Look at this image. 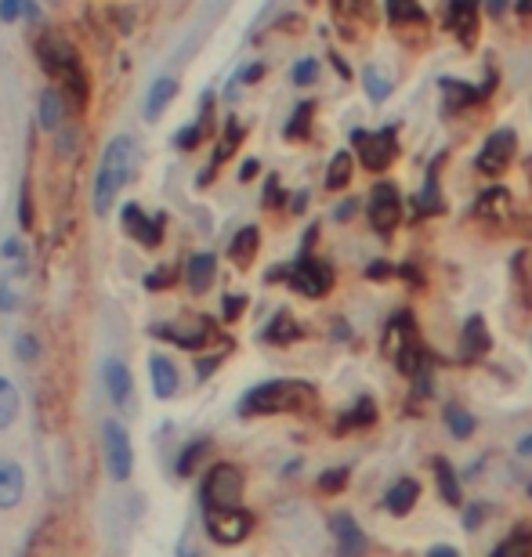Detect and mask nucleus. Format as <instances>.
Listing matches in <instances>:
<instances>
[{"label": "nucleus", "instance_id": "nucleus-1", "mask_svg": "<svg viewBox=\"0 0 532 557\" xmlns=\"http://www.w3.org/2000/svg\"><path fill=\"white\" fill-rule=\"evenodd\" d=\"M134 163H138V149H134V138L131 134H120L109 142L102 156V167H98V178H95V214L105 218L109 207H113L116 192L124 189L127 181L134 174Z\"/></svg>", "mask_w": 532, "mask_h": 557}, {"label": "nucleus", "instance_id": "nucleus-2", "mask_svg": "<svg viewBox=\"0 0 532 557\" xmlns=\"http://www.w3.org/2000/svg\"><path fill=\"white\" fill-rule=\"evenodd\" d=\"M315 398L312 384L304 380H268L257 384L254 391L243 395L239 402V416H276V413H297Z\"/></svg>", "mask_w": 532, "mask_h": 557}, {"label": "nucleus", "instance_id": "nucleus-3", "mask_svg": "<svg viewBox=\"0 0 532 557\" xmlns=\"http://www.w3.org/2000/svg\"><path fill=\"white\" fill-rule=\"evenodd\" d=\"M239 500H243V474H239V467H232V463H218V467L200 482L203 514L239 507Z\"/></svg>", "mask_w": 532, "mask_h": 557}, {"label": "nucleus", "instance_id": "nucleus-4", "mask_svg": "<svg viewBox=\"0 0 532 557\" xmlns=\"http://www.w3.org/2000/svg\"><path fill=\"white\" fill-rule=\"evenodd\" d=\"M37 58L51 76H62V80H69L73 87H80V55H76V48L66 37H58V33L40 37Z\"/></svg>", "mask_w": 532, "mask_h": 557}, {"label": "nucleus", "instance_id": "nucleus-5", "mask_svg": "<svg viewBox=\"0 0 532 557\" xmlns=\"http://www.w3.org/2000/svg\"><path fill=\"white\" fill-rule=\"evenodd\" d=\"M102 442H105V467H109V478H113V482H127L134 471V449H131L127 427L120 424V420H105Z\"/></svg>", "mask_w": 532, "mask_h": 557}, {"label": "nucleus", "instance_id": "nucleus-6", "mask_svg": "<svg viewBox=\"0 0 532 557\" xmlns=\"http://www.w3.org/2000/svg\"><path fill=\"white\" fill-rule=\"evenodd\" d=\"M352 145H355V152H359L362 167H370V170L391 167L395 156H399L395 127H388V131H352Z\"/></svg>", "mask_w": 532, "mask_h": 557}, {"label": "nucleus", "instance_id": "nucleus-7", "mask_svg": "<svg viewBox=\"0 0 532 557\" xmlns=\"http://www.w3.org/2000/svg\"><path fill=\"white\" fill-rule=\"evenodd\" d=\"M250 529H254V514L243 507H228V510L207 514V536L214 539V543H221V547L243 543V539L250 536Z\"/></svg>", "mask_w": 532, "mask_h": 557}, {"label": "nucleus", "instance_id": "nucleus-8", "mask_svg": "<svg viewBox=\"0 0 532 557\" xmlns=\"http://www.w3.org/2000/svg\"><path fill=\"white\" fill-rule=\"evenodd\" d=\"M370 225L377 228L380 236H391L402 221V196H399V185L395 181H380L373 185L370 192Z\"/></svg>", "mask_w": 532, "mask_h": 557}, {"label": "nucleus", "instance_id": "nucleus-9", "mask_svg": "<svg viewBox=\"0 0 532 557\" xmlns=\"http://www.w3.org/2000/svg\"><path fill=\"white\" fill-rule=\"evenodd\" d=\"M286 275H290V286H294L301 297H323L333 286V268L326 265V261H315L312 254L297 257V265L286 268Z\"/></svg>", "mask_w": 532, "mask_h": 557}, {"label": "nucleus", "instance_id": "nucleus-10", "mask_svg": "<svg viewBox=\"0 0 532 557\" xmlns=\"http://www.w3.org/2000/svg\"><path fill=\"white\" fill-rule=\"evenodd\" d=\"M514 149H518V138H514L511 127H504V131L489 134V142L482 145V152H478V174H485V178H496L500 170H507V163L514 160Z\"/></svg>", "mask_w": 532, "mask_h": 557}, {"label": "nucleus", "instance_id": "nucleus-11", "mask_svg": "<svg viewBox=\"0 0 532 557\" xmlns=\"http://www.w3.org/2000/svg\"><path fill=\"white\" fill-rule=\"evenodd\" d=\"M442 26H446L464 48H471L478 37V0H446Z\"/></svg>", "mask_w": 532, "mask_h": 557}, {"label": "nucleus", "instance_id": "nucleus-12", "mask_svg": "<svg viewBox=\"0 0 532 557\" xmlns=\"http://www.w3.org/2000/svg\"><path fill=\"white\" fill-rule=\"evenodd\" d=\"M330 529H333V539H337V554L341 557H366V550H370V539H366V532L359 529V521L352 518V514H333L330 518Z\"/></svg>", "mask_w": 532, "mask_h": 557}, {"label": "nucleus", "instance_id": "nucleus-13", "mask_svg": "<svg viewBox=\"0 0 532 557\" xmlns=\"http://www.w3.org/2000/svg\"><path fill=\"white\" fill-rule=\"evenodd\" d=\"M489 330H485V319L482 315H471L464 322V330H460V362H478L489 351Z\"/></svg>", "mask_w": 532, "mask_h": 557}, {"label": "nucleus", "instance_id": "nucleus-14", "mask_svg": "<svg viewBox=\"0 0 532 557\" xmlns=\"http://www.w3.org/2000/svg\"><path fill=\"white\" fill-rule=\"evenodd\" d=\"M26 492V474L15 460H0V510H11L22 503Z\"/></svg>", "mask_w": 532, "mask_h": 557}, {"label": "nucleus", "instance_id": "nucleus-15", "mask_svg": "<svg viewBox=\"0 0 532 557\" xmlns=\"http://www.w3.org/2000/svg\"><path fill=\"white\" fill-rule=\"evenodd\" d=\"M417 500H420V482H417V478H399V482L384 492V510H388V514H395V518H406L409 510L417 507Z\"/></svg>", "mask_w": 532, "mask_h": 557}, {"label": "nucleus", "instance_id": "nucleus-16", "mask_svg": "<svg viewBox=\"0 0 532 557\" xmlns=\"http://www.w3.org/2000/svg\"><path fill=\"white\" fill-rule=\"evenodd\" d=\"M163 221L167 218H145L142 207H134V203H127L124 207V225L127 232H131L134 239H142L145 246H160V236H163Z\"/></svg>", "mask_w": 532, "mask_h": 557}, {"label": "nucleus", "instance_id": "nucleus-17", "mask_svg": "<svg viewBox=\"0 0 532 557\" xmlns=\"http://www.w3.org/2000/svg\"><path fill=\"white\" fill-rule=\"evenodd\" d=\"M511 192L504 189V185H493V189H485L482 196H478L475 203V218H485V221H507L511 218Z\"/></svg>", "mask_w": 532, "mask_h": 557}, {"label": "nucleus", "instance_id": "nucleus-18", "mask_svg": "<svg viewBox=\"0 0 532 557\" xmlns=\"http://www.w3.org/2000/svg\"><path fill=\"white\" fill-rule=\"evenodd\" d=\"M377 424V406H373V398L362 395L348 413L337 416V427H333V435H352V431H366V427Z\"/></svg>", "mask_w": 532, "mask_h": 557}, {"label": "nucleus", "instance_id": "nucleus-19", "mask_svg": "<svg viewBox=\"0 0 532 557\" xmlns=\"http://www.w3.org/2000/svg\"><path fill=\"white\" fill-rule=\"evenodd\" d=\"M431 471H435V485H438V496L449 503V507H460L464 503V489H460V478H456L453 463L446 456H435L431 463Z\"/></svg>", "mask_w": 532, "mask_h": 557}, {"label": "nucleus", "instance_id": "nucleus-20", "mask_svg": "<svg viewBox=\"0 0 532 557\" xmlns=\"http://www.w3.org/2000/svg\"><path fill=\"white\" fill-rule=\"evenodd\" d=\"M493 91V80L485 87H471V84H460V80H442V95H446V109L456 113V109H464V105H475L482 102L485 95Z\"/></svg>", "mask_w": 532, "mask_h": 557}, {"label": "nucleus", "instance_id": "nucleus-21", "mask_svg": "<svg viewBox=\"0 0 532 557\" xmlns=\"http://www.w3.org/2000/svg\"><path fill=\"white\" fill-rule=\"evenodd\" d=\"M105 388H109V398H113L116 406H127V398L134 391V377L120 359L105 362Z\"/></svg>", "mask_w": 532, "mask_h": 557}, {"label": "nucleus", "instance_id": "nucleus-22", "mask_svg": "<svg viewBox=\"0 0 532 557\" xmlns=\"http://www.w3.org/2000/svg\"><path fill=\"white\" fill-rule=\"evenodd\" d=\"M214 275H218V257L214 254H192L189 257V265H185V279H189V286L196 293H203L210 283H214Z\"/></svg>", "mask_w": 532, "mask_h": 557}, {"label": "nucleus", "instance_id": "nucleus-23", "mask_svg": "<svg viewBox=\"0 0 532 557\" xmlns=\"http://www.w3.org/2000/svg\"><path fill=\"white\" fill-rule=\"evenodd\" d=\"M442 420H446V431L456 438V442H467V438L478 431L471 409H464L460 402H446V406H442Z\"/></svg>", "mask_w": 532, "mask_h": 557}, {"label": "nucleus", "instance_id": "nucleus-24", "mask_svg": "<svg viewBox=\"0 0 532 557\" xmlns=\"http://www.w3.org/2000/svg\"><path fill=\"white\" fill-rule=\"evenodd\" d=\"M149 369H152V391H156V398H171L178 391V366L171 359L156 355L149 362Z\"/></svg>", "mask_w": 532, "mask_h": 557}, {"label": "nucleus", "instance_id": "nucleus-25", "mask_svg": "<svg viewBox=\"0 0 532 557\" xmlns=\"http://www.w3.org/2000/svg\"><path fill=\"white\" fill-rule=\"evenodd\" d=\"M489 557H532V529L529 525H518L507 539H500Z\"/></svg>", "mask_w": 532, "mask_h": 557}, {"label": "nucleus", "instance_id": "nucleus-26", "mask_svg": "<svg viewBox=\"0 0 532 557\" xmlns=\"http://www.w3.org/2000/svg\"><path fill=\"white\" fill-rule=\"evenodd\" d=\"M174 95H178V80H174V76H160V80L152 84V91H149V102H145V116H149V120H160L163 105L171 102Z\"/></svg>", "mask_w": 532, "mask_h": 557}, {"label": "nucleus", "instance_id": "nucleus-27", "mask_svg": "<svg viewBox=\"0 0 532 557\" xmlns=\"http://www.w3.org/2000/svg\"><path fill=\"white\" fill-rule=\"evenodd\" d=\"M257 243H261L257 228H239L236 239H232V246H228V257H232L239 268H247L250 261H254V254H257Z\"/></svg>", "mask_w": 532, "mask_h": 557}, {"label": "nucleus", "instance_id": "nucleus-28", "mask_svg": "<svg viewBox=\"0 0 532 557\" xmlns=\"http://www.w3.org/2000/svg\"><path fill=\"white\" fill-rule=\"evenodd\" d=\"M384 11H388L391 26H406V22H424V8L420 0H384Z\"/></svg>", "mask_w": 532, "mask_h": 557}, {"label": "nucleus", "instance_id": "nucleus-29", "mask_svg": "<svg viewBox=\"0 0 532 557\" xmlns=\"http://www.w3.org/2000/svg\"><path fill=\"white\" fill-rule=\"evenodd\" d=\"M301 337V326L294 322V315L290 312H279L276 319L265 326V340L268 344H290V340Z\"/></svg>", "mask_w": 532, "mask_h": 557}, {"label": "nucleus", "instance_id": "nucleus-30", "mask_svg": "<svg viewBox=\"0 0 532 557\" xmlns=\"http://www.w3.org/2000/svg\"><path fill=\"white\" fill-rule=\"evenodd\" d=\"M352 170H355V160L352 152H337L330 160V170H326V189H348V181H352Z\"/></svg>", "mask_w": 532, "mask_h": 557}, {"label": "nucleus", "instance_id": "nucleus-31", "mask_svg": "<svg viewBox=\"0 0 532 557\" xmlns=\"http://www.w3.org/2000/svg\"><path fill=\"white\" fill-rule=\"evenodd\" d=\"M62 116H66L62 95H58V91H44V95H40V127H44V131H58V127H62Z\"/></svg>", "mask_w": 532, "mask_h": 557}, {"label": "nucleus", "instance_id": "nucleus-32", "mask_svg": "<svg viewBox=\"0 0 532 557\" xmlns=\"http://www.w3.org/2000/svg\"><path fill=\"white\" fill-rule=\"evenodd\" d=\"M15 416H19V391L11 380L0 377V431H8L15 424Z\"/></svg>", "mask_w": 532, "mask_h": 557}, {"label": "nucleus", "instance_id": "nucleus-33", "mask_svg": "<svg viewBox=\"0 0 532 557\" xmlns=\"http://www.w3.org/2000/svg\"><path fill=\"white\" fill-rule=\"evenodd\" d=\"M315 102H297V113L286 123V138H308V127H312Z\"/></svg>", "mask_w": 532, "mask_h": 557}, {"label": "nucleus", "instance_id": "nucleus-34", "mask_svg": "<svg viewBox=\"0 0 532 557\" xmlns=\"http://www.w3.org/2000/svg\"><path fill=\"white\" fill-rule=\"evenodd\" d=\"M348 478H352V467H333V471H323L319 474V489L323 492H344L348 489Z\"/></svg>", "mask_w": 532, "mask_h": 557}, {"label": "nucleus", "instance_id": "nucleus-35", "mask_svg": "<svg viewBox=\"0 0 532 557\" xmlns=\"http://www.w3.org/2000/svg\"><path fill=\"white\" fill-rule=\"evenodd\" d=\"M362 84H366V91H370V98H388L391 95V80H384V76L377 73V69H366V76H362Z\"/></svg>", "mask_w": 532, "mask_h": 557}, {"label": "nucleus", "instance_id": "nucleus-36", "mask_svg": "<svg viewBox=\"0 0 532 557\" xmlns=\"http://www.w3.org/2000/svg\"><path fill=\"white\" fill-rule=\"evenodd\" d=\"M0 15L4 19H19V15H29V19H37V8L29 4V0H0Z\"/></svg>", "mask_w": 532, "mask_h": 557}, {"label": "nucleus", "instance_id": "nucleus-37", "mask_svg": "<svg viewBox=\"0 0 532 557\" xmlns=\"http://www.w3.org/2000/svg\"><path fill=\"white\" fill-rule=\"evenodd\" d=\"M315 76H319V62H315V58H301V62L294 66V84L297 87L315 84Z\"/></svg>", "mask_w": 532, "mask_h": 557}, {"label": "nucleus", "instance_id": "nucleus-38", "mask_svg": "<svg viewBox=\"0 0 532 557\" xmlns=\"http://www.w3.org/2000/svg\"><path fill=\"white\" fill-rule=\"evenodd\" d=\"M203 449H207V442L185 445V453H181V460H178V474H192V467H196V460L203 456Z\"/></svg>", "mask_w": 532, "mask_h": 557}, {"label": "nucleus", "instance_id": "nucleus-39", "mask_svg": "<svg viewBox=\"0 0 532 557\" xmlns=\"http://www.w3.org/2000/svg\"><path fill=\"white\" fill-rule=\"evenodd\" d=\"M489 518V507L485 503H471V507L464 510V529L467 532H475V529H482V521Z\"/></svg>", "mask_w": 532, "mask_h": 557}, {"label": "nucleus", "instance_id": "nucleus-40", "mask_svg": "<svg viewBox=\"0 0 532 557\" xmlns=\"http://www.w3.org/2000/svg\"><path fill=\"white\" fill-rule=\"evenodd\" d=\"M15 355H19L22 362H37V340L29 337V333H22V337L15 340Z\"/></svg>", "mask_w": 532, "mask_h": 557}, {"label": "nucleus", "instance_id": "nucleus-41", "mask_svg": "<svg viewBox=\"0 0 532 557\" xmlns=\"http://www.w3.org/2000/svg\"><path fill=\"white\" fill-rule=\"evenodd\" d=\"M200 131H203L200 123H196V127H185V131H181V138H178V149H192V145H196V142L203 138Z\"/></svg>", "mask_w": 532, "mask_h": 557}, {"label": "nucleus", "instance_id": "nucleus-42", "mask_svg": "<svg viewBox=\"0 0 532 557\" xmlns=\"http://www.w3.org/2000/svg\"><path fill=\"white\" fill-rule=\"evenodd\" d=\"M391 272H395V268H391L388 261H373V265L366 268V275H370L373 283H384V279H388Z\"/></svg>", "mask_w": 532, "mask_h": 557}, {"label": "nucleus", "instance_id": "nucleus-43", "mask_svg": "<svg viewBox=\"0 0 532 557\" xmlns=\"http://www.w3.org/2000/svg\"><path fill=\"white\" fill-rule=\"evenodd\" d=\"M243 304H247V297H225V319H239Z\"/></svg>", "mask_w": 532, "mask_h": 557}, {"label": "nucleus", "instance_id": "nucleus-44", "mask_svg": "<svg viewBox=\"0 0 532 557\" xmlns=\"http://www.w3.org/2000/svg\"><path fill=\"white\" fill-rule=\"evenodd\" d=\"M355 210H359V203H355V199H348V203H341V207H337V214H333V218L337 221H348L355 214Z\"/></svg>", "mask_w": 532, "mask_h": 557}, {"label": "nucleus", "instance_id": "nucleus-45", "mask_svg": "<svg viewBox=\"0 0 532 557\" xmlns=\"http://www.w3.org/2000/svg\"><path fill=\"white\" fill-rule=\"evenodd\" d=\"M160 286H171V272H152L149 275V290H160Z\"/></svg>", "mask_w": 532, "mask_h": 557}, {"label": "nucleus", "instance_id": "nucleus-46", "mask_svg": "<svg viewBox=\"0 0 532 557\" xmlns=\"http://www.w3.org/2000/svg\"><path fill=\"white\" fill-rule=\"evenodd\" d=\"M518 456H522V460H532V431L518 438Z\"/></svg>", "mask_w": 532, "mask_h": 557}, {"label": "nucleus", "instance_id": "nucleus-47", "mask_svg": "<svg viewBox=\"0 0 532 557\" xmlns=\"http://www.w3.org/2000/svg\"><path fill=\"white\" fill-rule=\"evenodd\" d=\"M218 362H221V355H214V359H203L200 362V380H207L214 369H218Z\"/></svg>", "mask_w": 532, "mask_h": 557}, {"label": "nucleus", "instance_id": "nucleus-48", "mask_svg": "<svg viewBox=\"0 0 532 557\" xmlns=\"http://www.w3.org/2000/svg\"><path fill=\"white\" fill-rule=\"evenodd\" d=\"M428 557H460V550L446 547V543H438V547H431V550H428Z\"/></svg>", "mask_w": 532, "mask_h": 557}, {"label": "nucleus", "instance_id": "nucleus-49", "mask_svg": "<svg viewBox=\"0 0 532 557\" xmlns=\"http://www.w3.org/2000/svg\"><path fill=\"white\" fill-rule=\"evenodd\" d=\"M11 308H15V297H11V293L0 286V312H11Z\"/></svg>", "mask_w": 532, "mask_h": 557}, {"label": "nucleus", "instance_id": "nucleus-50", "mask_svg": "<svg viewBox=\"0 0 532 557\" xmlns=\"http://www.w3.org/2000/svg\"><path fill=\"white\" fill-rule=\"evenodd\" d=\"M261 73H265V66H250L247 73H243V84H254V80H261Z\"/></svg>", "mask_w": 532, "mask_h": 557}, {"label": "nucleus", "instance_id": "nucleus-51", "mask_svg": "<svg viewBox=\"0 0 532 557\" xmlns=\"http://www.w3.org/2000/svg\"><path fill=\"white\" fill-rule=\"evenodd\" d=\"M254 174H257V160H247V163H243V170H239V178L250 181Z\"/></svg>", "mask_w": 532, "mask_h": 557}, {"label": "nucleus", "instance_id": "nucleus-52", "mask_svg": "<svg viewBox=\"0 0 532 557\" xmlns=\"http://www.w3.org/2000/svg\"><path fill=\"white\" fill-rule=\"evenodd\" d=\"M507 0H489V15H504Z\"/></svg>", "mask_w": 532, "mask_h": 557}, {"label": "nucleus", "instance_id": "nucleus-53", "mask_svg": "<svg viewBox=\"0 0 532 557\" xmlns=\"http://www.w3.org/2000/svg\"><path fill=\"white\" fill-rule=\"evenodd\" d=\"M518 15H522V19H529V15H532V0H518Z\"/></svg>", "mask_w": 532, "mask_h": 557}, {"label": "nucleus", "instance_id": "nucleus-54", "mask_svg": "<svg viewBox=\"0 0 532 557\" xmlns=\"http://www.w3.org/2000/svg\"><path fill=\"white\" fill-rule=\"evenodd\" d=\"M529 496H532V485H529Z\"/></svg>", "mask_w": 532, "mask_h": 557}]
</instances>
